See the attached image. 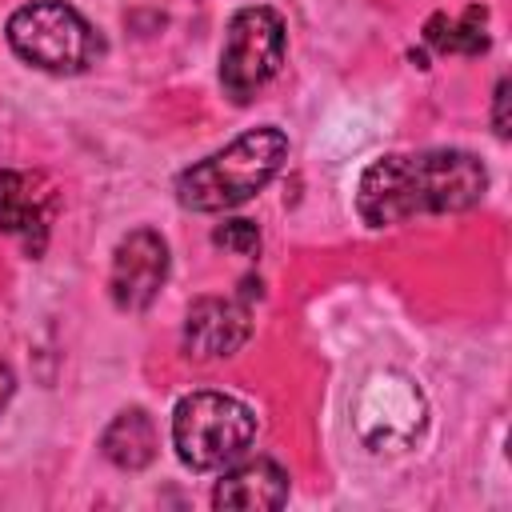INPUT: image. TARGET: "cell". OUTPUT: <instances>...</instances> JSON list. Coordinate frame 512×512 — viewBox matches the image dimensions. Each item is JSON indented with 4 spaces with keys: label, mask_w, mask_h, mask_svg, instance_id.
<instances>
[{
    "label": "cell",
    "mask_w": 512,
    "mask_h": 512,
    "mask_svg": "<svg viewBox=\"0 0 512 512\" xmlns=\"http://www.w3.org/2000/svg\"><path fill=\"white\" fill-rule=\"evenodd\" d=\"M488 172L464 148L388 152L372 160L356 184V212L372 228L404 224L412 216L464 212L484 200Z\"/></svg>",
    "instance_id": "obj_1"
},
{
    "label": "cell",
    "mask_w": 512,
    "mask_h": 512,
    "mask_svg": "<svg viewBox=\"0 0 512 512\" xmlns=\"http://www.w3.org/2000/svg\"><path fill=\"white\" fill-rule=\"evenodd\" d=\"M284 160H288V136L280 128H272V124L248 128L220 152L184 168L176 180V200L192 212L236 208V204L252 200L260 188H268Z\"/></svg>",
    "instance_id": "obj_2"
},
{
    "label": "cell",
    "mask_w": 512,
    "mask_h": 512,
    "mask_svg": "<svg viewBox=\"0 0 512 512\" xmlns=\"http://www.w3.org/2000/svg\"><path fill=\"white\" fill-rule=\"evenodd\" d=\"M256 436V416L244 400L224 392H192L172 412V444L176 456L196 472L228 468L244 456Z\"/></svg>",
    "instance_id": "obj_3"
},
{
    "label": "cell",
    "mask_w": 512,
    "mask_h": 512,
    "mask_svg": "<svg viewBox=\"0 0 512 512\" xmlns=\"http://www.w3.org/2000/svg\"><path fill=\"white\" fill-rule=\"evenodd\" d=\"M8 44L20 60L56 76L84 72L100 52L96 28L64 0H32L16 8L8 16Z\"/></svg>",
    "instance_id": "obj_4"
},
{
    "label": "cell",
    "mask_w": 512,
    "mask_h": 512,
    "mask_svg": "<svg viewBox=\"0 0 512 512\" xmlns=\"http://www.w3.org/2000/svg\"><path fill=\"white\" fill-rule=\"evenodd\" d=\"M284 64V20L276 8L252 4L228 20L220 48V84L236 104H248Z\"/></svg>",
    "instance_id": "obj_5"
},
{
    "label": "cell",
    "mask_w": 512,
    "mask_h": 512,
    "mask_svg": "<svg viewBox=\"0 0 512 512\" xmlns=\"http://www.w3.org/2000/svg\"><path fill=\"white\" fill-rule=\"evenodd\" d=\"M164 276H168V244H164V236L152 232V228L128 232L116 244V256H112V276H108L112 304L120 312H144L160 296Z\"/></svg>",
    "instance_id": "obj_6"
},
{
    "label": "cell",
    "mask_w": 512,
    "mask_h": 512,
    "mask_svg": "<svg viewBox=\"0 0 512 512\" xmlns=\"http://www.w3.org/2000/svg\"><path fill=\"white\" fill-rule=\"evenodd\" d=\"M52 208H56V192L44 184V176L0 168V232L16 236L28 248V256L44 252Z\"/></svg>",
    "instance_id": "obj_7"
},
{
    "label": "cell",
    "mask_w": 512,
    "mask_h": 512,
    "mask_svg": "<svg viewBox=\"0 0 512 512\" xmlns=\"http://www.w3.org/2000/svg\"><path fill=\"white\" fill-rule=\"evenodd\" d=\"M248 336H252V320L240 300L204 296L184 316V348L196 360H224L240 352Z\"/></svg>",
    "instance_id": "obj_8"
},
{
    "label": "cell",
    "mask_w": 512,
    "mask_h": 512,
    "mask_svg": "<svg viewBox=\"0 0 512 512\" xmlns=\"http://www.w3.org/2000/svg\"><path fill=\"white\" fill-rule=\"evenodd\" d=\"M284 500H288V472L264 456L228 468L212 488V504L236 512H268L280 508Z\"/></svg>",
    "instance_id": "obj_9"
},
{
    "label": "cell",
    "mask_w": 512,
    "mask_h": 512,
    "mask_svg": "<svg viewBox=\"0 0 512 512\" xmlns=\"http://www.w3.org/2000/svg\"><path fill=\"white\" fill-rule=\"evenodd\" d=\"M100 448L116 468H128V472L152 464V456H156V424H152V416L144 408L116 412L112 424L100 436Z\"/></svg>",
    "instance_id": "obj_10"
},
{
    "label": "cell",
    "mask_w": 512,
    "mask_h": 512,
    "mask_svg": "<svg viewBox=\"0 0 512 512\" xmlns=\"http://www.w3.org/2000/svg\"><path fill=\"white\" fill-rule=\"evenodd\" d=\"M424 36H428V44L440 48V52H464V56H476V52L488 48V36H484V8H468L460 20L432 16Z\"/></svg>",
    "instance_id": "obj_11"
},
{
    "label": "cell",
    "mask_w": 512,
    "mask_h": 512,
    "mask_svg": "<svg viewBox=\"0 0 512 512\" xmlns=\"http://www.w3.org/2000/svg\"><path fill=\"white\" fill-rule=\"evenodd\" d=\"M212 240H216L220 248L236 252V256H252V252L260 248V228H256L252 220H228L224 228H216Z\"/></svg>",
    "instance_id": "obj_12"
},
{
    "label": "cell",
    "mask_w": 512,
    "mask_h": 512,
    "mask_svg": "<svg viewBox=\"0 0 512 512\" xmlns=\"http://www.w3.org/2000/svg\"><path fill=\"white\" fill-rule=\"evenodd\" d=\"M492 124H496V136H508V80L496 84V108H492Z\"/></svg>",
    "instance_id": "obj_13"
},
{
    "label": "cell",
    "mask_w": 512,
    "mask_h": 512,
    "mask_svg": "<svg viewBox=\"0 0 512 512\" xmlns=\"http://www.w3.org/2000/svg\"><path fill=\"white\" fill-rule=\"evenodd\" d=\"M12 388H16V376H12V368L0 360V412H4V404L12 400Z\"/></svg>",
    "instance_id": "obj_14"
}]
</instances>
